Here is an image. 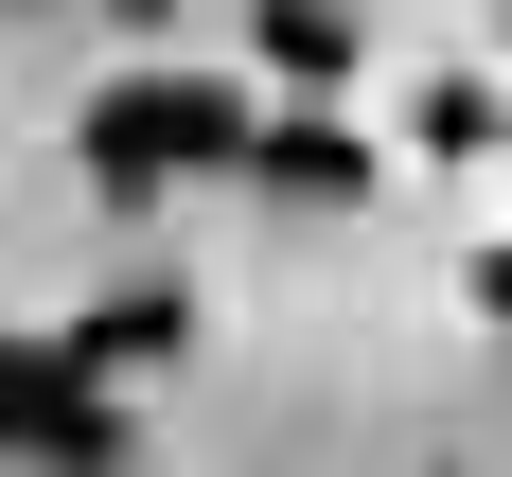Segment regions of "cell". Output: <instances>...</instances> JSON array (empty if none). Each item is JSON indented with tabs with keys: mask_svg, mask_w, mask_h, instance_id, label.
Here are the masks:
<instances>
[{
	"mask_svg": "<svg viewBox=\"0 0 512 477\" xmlns=\"http://www.w3.org/2000/svg\"><path fill=\"white\" fill-rule=\"evenodd\" d=\"M265 159V106L248 89H195V71H124L89 106V177L106 195H159V177H248Z\"/></svg>",
	"mask_w": 512,
	"mask_h": 477,
	"instance_id": "6da1fadb",
	"label": "cell"
},
{
	"mask_svg": "<svg viewBox=\"0 0 512 477\" xmlns=\"http://www.w3.org/2000/svg\"><path fill=\"white\" fill-rule=\"evenodd\" d=\"M0 442L36 477H124V407H106V371L71 354V336H18V354H0Z\"/></svg>",
	"mask_w": 512,
	"mask_h": 477,
	"instance_id": "7a4b0ae2",
	"label": "cell"
},
{
	"mask_svg": "<svg viewBox=\"0 0 512 477\" xmlns=\"http://www.w3.org/2000/svg\"><path fill=\"white\" fill-rule=\"evenodd\" d=\"M265 195L283 212H371V142L354 124H336V106H283V124H265V159H248Z\"/></svg>",
	"mask_w": 512,
	"mask_h": 477,
	"instance_id": "3957f363",
	"label": "cell"
},
{
	"mask_svg": "<svg viewBox=\"0 0 512 477\" xmlns=\"http://www.w3.org/2000/svg\"><path fill=\"white\" fill-rule=\"evenodd\" d=\"M248 53H265L283 106H336V89H354V18H336V0H248Z\"/></svg>",
	"mask_w": 512,
	"mask_h": 477,
	"instance_id": "277c9868",
	"label": "cell"
},
{
	"mask_svg": "<svg viewBox=\"0 0 512 477\" xmlns=\"http://www.w3.org/2000/svg\"><path fill=\"white\" fill-rule=\"evenodd\" d=\"M71 354L89 371H159V354H195V301H177V283H124V301L71 318Z\"/></svg>",
	"mask_w": 512,
	"mask_h": 477,
	"instance_id": "5b68a950",
	"label": "cell"
},
{
	"mask_svg": "<svg viewBox=\"0 0 512 477\" xmlns=\"http://www.w3.org/2000/svg\"><path fill=\"white\" fill-rule=\"evenodd\" d=\"M407 142H424V159H495V142H512V106L477 89V71H442V89L407 106Z\"/></svg>",
	"mask_w": 512,
	"mask_h": 477,
	"instance_id": "8992f818",
	"label": "cell"
},
{
	"mask_svg": "<svg viewBox=\"0 0 512 477\" xmlns=\"http://www.w3.org/2000/svg\"><path fill=\"white\" fill-rule=\"evenodd\" d=\"M477 318H512V248H495V265H477Z\"/></svg>",
	"mask_w": 512,
	"mask_h": 477,
	"instance_id": "52a82bcc",
	"label": "cell"
}]
</instances>
